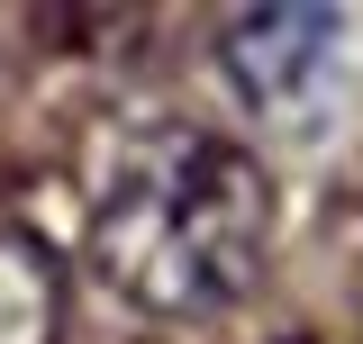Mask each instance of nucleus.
<instances>
[{"label":"nucleus","instance_id":"nucleus-1","mask_svg":"<svg viewBox=\"0 0 363 344\" xmlns=\"http://www.w3.org/2000/svg\"><path fill=\"white\" fill-rule=\"evenodd\" d=\"M272 254V172L209 127L128 136L91 190V272L145 317L245 299Z\"/></svg>","mask_w":363,"mask_h":344},{"label":"nucleus","instance_id":"nucleus-3","mask_svg":"<svg viewBox=\"0 0 363 344\" xmlns=\"http://www.w3.org/2000/svg\"><path fill=\"white\" fill-rule=\"evenodd\" d=\"M64 336V281L37 236L0 227V344H55Z\"/></svg>","mask_w":363,"mask_h":344},{"label":"nucleus","instance_id":"nucleus-2","mask_svg":"<svg viewBox=\"0 0 363 344\" xmlns=\"http://www.w3.org/2000/svg\"><path fill=\"white\" fill-rule=\"evenodd\" d=\"M336 37H345V18H336V9H309V0H291V9H245V18H227L218 64H227L236 100H245L264 127H309L318 100H327Z\"/></svg>","mask_w":363,"mask_h":344}]
</instances>
